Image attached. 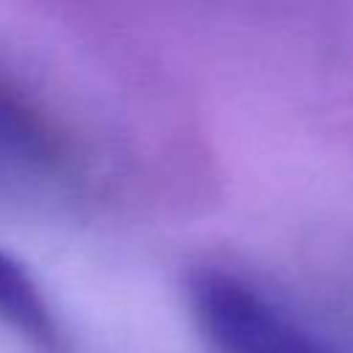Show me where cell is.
<instances>
[{"mask_svg":"<svg viewBox=\"0 0 353 353\" xmlns=\"http://www.w3.org/2000/svg\"><path fill=\"white\" fill-rule=\"evenodd\" d=\"M188 290L196 320L218 353H339L229 270L201 268Z\"/></svg>","mask_w":353,"mask_h":353,"instance_id":"cell-1","label":"cell"},{"mask_svg":"<svg viewBox=\"0 0 353 353\" xmlns=\"http://www.w3.org/2000/svg\"><path fill=\"white\" fill-rule=\"evenodd\" d=\"M0 320L47 350L61 347L58 325L39 284L25 270V265H19L6 251H0Z\"/></svg>","mask_w":353,"mask_h":353,"instance_id":"cell-2","label":"cell"}]
</instances>
